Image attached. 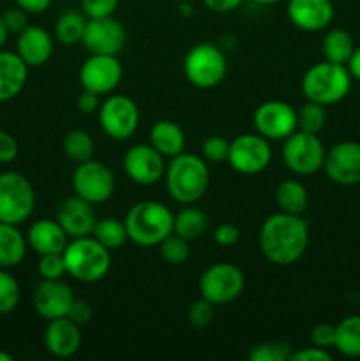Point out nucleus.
I'll return each mask as SVG.
<instances>
[{"label":"nucleus","instance_id":"41","mask_svg":"<svg viewBox=\"0 0 360 361\" xmlns=\"http://www.w3.org/2000/svg\"><path fill=\"white\" fill-rule=\"evenodd\" d=\"M120 0H81V13L87 18L113 16Z\"/></svg>","mask_w":360,"mask_h":361},{"label":"nucleus","instance_id":"10","mask_svg":"<svg viewBox=\"0 0 360 361\" xmlns=\"http://www.w3.org/2000/svg\"><path fill=\"white\" fill-rule=\"evenodd\" d=\"M99 126L102 133L115 141H126L140 126V109L127 95H109L97 109Z\"/></svg>","mask_w":360,"mask_h":361},{"label":"nucleus","instance_id":"9","mask_svg":"<svg viewBox=\"0 0 360 361\" xmlns=\"http://www.w3.org/2000/svg\"><path fill=\"white\" fill-rule=\"evenodd\" d=\"M246 279L242 270L232 263H214L201 274L200 293L201 298L208 300L212 305H228L235 302L244 291Z\"/></svg>","mask_w":360,"mask_h":361},{"label":"nucleus","instance_id":"20","mask_svg":"<svg viewBox=\"0 0 360 361\" xmlns=\"http://www.w3.org/2000/svg\"><path fill=\"white\" fill-rule=\"evenodd\" d=\"M286 14L293 27L304 32H320L334 20V4L332 0H288Z\"/></svg>","mask_w":360,"mask_h":361},{"label":"nucleus","instance_id":"32","mask_svg":"<svg viewBox=\"0 0 360 361\" xmlns=\"http://www.w3.org/2000/svg\"><path fill=\"white\" fill-rule=\"evenodd\" d=\"M87 20L83 13L80 11H66L60 14L55 23V37L56 41L66 46H73L81 42L87 27Z\"/></svg>","mask_w":360,"mask_h":361},{"label":"nucleus","instance_id":"19","mask_svg":"<svg viewBox=\"0 0 360 361\" xmlns=\"http://www.w3.org/2000/svg\"><path fill=\"white\" fill-rule=\"evenodd\" d=\"M94 207L95 204L88 203L76 194L60 203L59 210H56V221L69 238H81V236H90L94 233L95 222H97V214H95Z\"/></svg>","mask_w":360,"mask_h":361},{"label":"nucleus","instance_id":"18","mask_svg":"<svg viewBox=\"0 0 360 361\" xmlns=\"http://www.w3.org/2000/svg\"><path fill=\"white\" fill-rule=\"evenodd\" d=\"M73 302V289L62 279H59V281H44L42 279L35 288L34 295H32L34 310L46 321L67 317Z\"/></svg>","mask_w":360,"mask_h":361},{"label":"nucleus","instance_id":"4","mask_svg":"<svg viewBox=\"0 0 360 361\" xmlns=\"http://www.w3.org/2000/svg\"><path fill=\"white\" fill-rule=\"evenodd\" d=\"M62 256L67 274L85 284L102 281L112 268V252L92 235L71 238Z\"/></svg>","mask_w":360,"mask_h":361},{"label":"nucleus","instance_id":"44","mask_svg":"<svg viewBox=\"0 0 360 361\" xmlns=\"http://www.w3.org/2000/svg\"><path fill=\"white\" fill-rule=\"evenodd\" d=\"M214 242L221 247H232L235 245L240 240V229L236 228L232 222H224V224H219L214 229Z\"/></svg>","mask_w":360,"mask_h":361},{"label":"nucleus","instance_id":"25","mask_svg":"<svg viewBox=\"0 0 360 361\" xmlns=\"http://www.w3.org/2000/svg\"><path fill=\"white\" fill-rule=\"evenodd\" d=\"M148 143L166 159L176 157L186 150V134L179 123L172 120H159L148 134Z\"/></svg>","mask_w":360,"mask_h":361},{"label":"nucleus","instance_id":"54","mask_svg":"<svg viewBox=\"0 0 360 361\" xmlns=\"http://www.w3.org/2000/svg\"><path fill=\"white\" fill-rule=\"evenodd\" d=\"M0 361H13V356L6 351H0Z\"/></svg>","mask_w":360,"mask_h":361},{"label":"nucleus","instance_id":"50","mask_svg":"<svg viewBox=\"0 0 360 361\" xmlns=\"http://www.w3.org/2000/svg\"><path fill=\"white\" fill-rule=\"evenodd\" d=\"M14 4L28 14H41L52 6V0H14Z\"/></svg>","mask_w":360,"mask_h":361},{"label":"nucleus","instance_id":"46","mask_svg":"<svg viewBox=\"0 0 360 361\" xmlns=\"http://www.w3.org/2000/svg\"><path fill=\"white\" fill-rule=\"evenodd\" d=\"M20 154V145L13 134L0 130V164H9Z\"/></svg>","mask_w":360,"mask_h":361},{"label":"nucleus","instance_id":"48","mask_svg":"<svg viewBox=\"0 0 360 361\" xmlns=\"http://www.w3.org/2000/svg\"><path fill=\"white\" fill-rule=\"evenodd\" d=\"M99 106H101V102H99V95L94 94V92L83 90L80 95H78L76 108L80 109L83 115H92V113L97 111Z\"/></svg>","mask_w":360,"mask_h":361},{"label":"nucleus","instance_id":"47","mask_svg":"<svg viewBox=\"0 0 360 361\" xmlns=\"http://www.w3.org/2000/svg\"><path fill=\"white\" fill-rule=\"evenodd\" d=\"M332 355L328 353V349L318 348V345H313V348L299 349V351H293L292 361H330Z\"/></svg>","mask_w":360,"mask_h":361},{"label":"nucleus","instance_id":"13","mask_svg":"<svg viewBox=\"0 0 360 361\" xmlns=\"http://www.w3.org/2000/svg\"><path fill=\"white\" fill-rule=\"evenodd\" d=\"M122 76V63L116 55H90L80 67L81 88L94 92L99 97L112 94L120 85Z\"/></svg>","mask_w":360,"mask_h":361},{"label":"nucleus","instance_id":"7","mask_svg":"<svg viewBox=\"0 0 360 361\" xmlns=\"http://www.w3.org/2000/svg\"><path fill=\"white\" fill-rule=\"evenodd\" d=\"M35 208V190L30 180L18 171L0 173V222L20 226Z\"/></svg>","mask_w":360,"mask_h":361},{"label":"nucleus","instance_id":"22","mask_svg":"<svg viewBox=\"0 0 360 361\" xmlns=\"http://www.w3.org/2000/svg\"><path fill=\"white\" fill-rule=\"evenodd\" d=\"M16 53L28 67L44 66L53 55L52 34L39 25H28L18 34Z\"/></svg>","mask_w":360,"mask_h":361},{"label":"nucleus","instance_id":"38","mask_svg":"<svg viewBox=\"0 0 360 361\" xmlns=\"http://www.w3.org/2000/svg\"><path fill=\"white\" fill-rule=\"evenodd\" d=\"M37 271L44 281H59L67 274L66 263H64L62 254H44L39 256Z\"/></svg>","mask_w":360,"mask_h":361},{"label":"nucleus","instance_id":"29","mask_svg":"<svg viewBox=\"0 0 360 361\" xmlns=\"http://www.w3.org/2000/svg\"><path fill=\"white\" fill-rule=\"evenodd\" d=\"M353 49H355V42H353L352 34L342 28H332L323 35V41H321V51L328 62L346 66Z\"/></svg>","mask_w":360,"mask_h":361},{"label":"nucleus","instance_id":"23","mask_svg":"<svg viewBox=\"0 0 360 361\" xmlns=\"http://www.w3.org/2000/svg\"><path fill=\"white\" fill-rule=\"evenodd\" d=\"M69 236L64 231L59 221L52 219H39L28 228L27 243L37 256L44 254H62L66 249Z\"/></svg>","mask_w":360,"mask_h":361},{"label":"nucleus","instance_id":"40","mask_svg":"<svg viewBox=\"0 0 360 361\" xmlns=\"http://www.w3.org/2000/svg\"><path fill=\"white\" fill-rule=\"evenodd\" d=\"M214 307L208 300H196L187 310V321L193 328H207L214 321Z\"/></svg>","mask_w":360,"mask_h":361},{"label":"nucleus","instance_id":"37","mask_svg":"<svg viewBox=\"0 0 360 361\" xmlns=\"http://www.w3.org/2000/svg\"><path fill=\"white\" fill-rule=\"evenodd\" d=\"M18 303H20V284L6 268H0V316L13 312Z\"/></svg>","mask_w":360,"mask_h":361},{"label":"nucleus","instance_id":"53","mask_svg":"<svg viewBox=\"0 0 360 361\" xmlns=\"http://www.w3.org/2000/svg\"><path fill=\"white\" fill-rule=\"evenodd\" d=\"M254 4H260V6H274V4L282 2V0H253Z\"/></svg>","mask_w":360,"mask_h":361},{"label":"nucleus","instance_id":"52","mask_svg":"<svg viewBox=\"0 0 360 361\" xmlns=\"http://www.w3.org/2000/svg\"><path fill=\"white\" fill-rule=\"evenodd\" d=\"M7 35H9V30H7L6 23H4L2 14H0V49H2V48H4V44H6Z\"/></svg>","mask_w":360,"mask_h":361},{"label":"nucleus","instance_id":"30","mask_svg":"<svg viewBox=\"0 0 360 361\" xmlns=\"http://www.w3.org/2000/svg\"><path fill=\"white\" fill-rule=\"evenodd\" d=\"M334 348L348 358H360V314L344 317L335 324Z\"/></svg>","mask_w":360,"mask_h":361},{"label":"nucleus","instance_id":"11","mask_svg":"<svg viewBox=\"0 0 360 361\" xmlns=\"http://www.w3.org/2000/svg\"><path fill=\"white\" fill-rule=\"evenodd\" d=\"M272 161V148L261 134H240L229 141L228 164L240 175H258L265 171Z\"/></svg>","mask_w":360,"mask_h":361},{"label":"nucleus","instance_id":"14","mask_svg":"<svg viewBox=\"0 0 360 361\" xmlns=\"http://www.w3.org/2000/svg\"><path fill=\"white\" fill-rule=\"evenodd\" d=\"M253 122L268 141H284L296 130V109L284 101H265L254 109Z\"/></svg>","mask_w":360,"mask_h":361},{"label":"nucleus","instance_id":"26","mask_svg":"<svg viewBox=\"0 0 360 361\" xmlns=\"http://www.w3.org/2000/svg\"><path fill=\"white\" fill-rule=\"evenodd\" d=\"M27 249V236L21 235L18 226L0 222V268L18 267L25 259Z\"/></svg>","mask_w":360,"mask_h":361},{"label":"nucleus","instance_id":"43","mask_svg":"<svg viewBox=\"0 0 360 361\" xmlns=\"http://www.w3.org/2000/svg\"><path fill=\"white\" fill-rule=\"evenodd\" d=\"M311 342L313 345H318V348L330 349L334 348L335 344V326L328 323H321L318 326L313 328L311 331Z\"/></svg>","mask_w":360,"mask_h":361},{"label":"nucleus","instance_id":"21","mask_svg":"<svg viewBox=\"0 0 360 361\" xmlns=\"http://www.w3.org/2000/svg\"><path fill=\"white\" fill-rule=\"evenodd\" d=\"M81 326L69 319V317H59V319L48 321L44 330V348L55 358H71L76 355L81 348Z\"/></svg>","mask_w":360,"mask_h":361},{"label":"nucleus","instance_id":"35","mask_svg":"<svg viewBox=\"0 0 360 361\" xmlns=\"http://www.w3.org/2000/svg\"><path fill=\"white\" fill-rule=\"evenodd\" d=\"M159 250H161V257L166 261V263L173 264V267H180V264L187 263L191 256V249H189V242L182 236L172 235L168 238L162 240L159 243Z\"/></svg>","mask_w":360,"mask_h":361},{"label":"nucleus","instance_id":"16","mask_svg":"<svg viewBox=\"0 0 360 361\" xmlns=\"http://www.w3.org/2000/svg\"><path fill=\"white\" fill-rule=\"evenodd\" d=\"M166 157H162L150 143L134 145L124 155V171L131 182L138 185H154L164 178Z\"/></svg>","mask_w":360,"mask_h":361},{"label":"nucleus","instance_id":"33","mask_svg":"<svg viewBox=\"0 0 360 361\" xmlns=\"http://www.w3.org/2000/svg\"><path fill=\"white\" fill-rule=\"evenodd\" d=\"M62 150L71 161L80 164V162L90 161L92 155H94V140L87 130L73 129L64 136Z\"/></svg>","mask_w":360,"mask_h":361},{"label":"nucleus","instance_id":"28","mask_svg":"<svg viewBox=\"0 0 360 361\" xmlns=\"http://www.w3.org/2000/svg\"><path fill=\"white\" fill-rule=\"evenodd\" d=\"M208 229V217L203 210L196 207H191L186 204V208L179 212L173 219V233L182 238H186L187 242H193V240L201 238V236L207 233Z\"/></svg>","mask_w":360,"mask_h":361},{"label":"nucleus","instance_id":"27","mask_svg":"<svg viewBox=\"0 0 360 361\" xmlns=\"http://www.w3.org/2000/svg\"><path fill=\"white\" fill-rule=\"evenodd\" d=\"M275 203H277L279 212L304 215L309 204V192L299 180H284L275 189Z\"/></svg>","mask_w":360,"mask_h":361},{"label":"nucleus","instance_id":"45","mask_svg":"<svg viewBox=\"0 0 360 361\" xmlns=\"http://www.w3.org/2000/svg\"><path fill=\"white\" fill-rule=\"evenodd\" d=\"M92 316H94V309H92L90 303L85 302V300L74 298L73 305H71L69 312H67V317L73 323H76L78 326H85V324L90 323Z\"/></svg>","mask_w":360,"mask_h":361},{"label":"nucleus","instance_id":"24","mask_svg":"<svg viewBox=\"0 0 360 361\" xmlns=\"http://www.w3.org/2000/svg\"><path fill=\"white\" fill-rule=\"evenodd\" d=\"M28 66L16 51L0 49V102H6L21 94L27 85Z\"/></svg>","mask_w":360,"mask_h":361},{"label":"nucleus","instance_id":"51","mask_svg":"<svg viewBox=\"0 0 360 361\" xmlns=\"http://www.w3.org/2000/svg\"><path fill=\"white\" fill-rule=\"evenodd\" d=\"M346 67H348L352 78H355V80L360 81V46L359 48L353 49V53H352V56H349Z\"/></svg>","mask_w":360,"mask_h":361},{"label":"nucleus","instance_id":"8","mask_svg":"<svg viewBox=\"0 0 360 361\" xmlns=\"http://www.w3.org/2000/svg\"><path fill=\"white\" fill-rule=\"evenodd\" d=\"M325 154L327 150L318 134L299 129L289 134L282 143V162L289 171L299 176H309L323 169Z\"/></svg>","mask_w":360,"mask_h":361},{"label":"nucleus","instance_id":"39","mask_svg":"<svg viewBox=\"0 0 360 361\" xmlns=\"http://www.w3.org/2000/svg\"><path fill=\"white\" fill-rule=\"evenodd\" d=\"M228 152H229V141L221 136H210L203 141L201 145V157L207 162H219L228 161Z\"/></svg>","mask_w":360,"mask_h":361},{"label":"nucleus","instance_id":"34","mask_svg":"<svg viewBox=\"0 0 360 361\" xmlns=\"http://www.w3.org/2000/svg\"><path fill=\"white\" fill-rule=\"evenodd\" d=\"M327 123V111L323 104L306 101L296 109V129L304 133L320 134Z\"/></svg>","mask_w":360,"mask_h":361},{"label":"nucleus","instance_id":"1","mask_svg":"<svg viewBox=\"0 0 360 361\" xmlns=\"http://www.w3.org/2000/svg\"><path fill=\"white\" fill-rule=\"evenodd\" d=\"M260 250L272 264L289 267L302 259L309 245V224L302 215L272 214L261 224Z\"/></svg>","mask_w":360,"mask_h":361},{"label":"nucleus","instance_id":"15","mask_svg":"<svg viewBox=\"0 0 360 361\" xmlns=\"http://www.w3.org/2000/svg\"><path fill=\"white\" fill-rule=\"evenodd\" d=\"M126 28L116 18H88L81 42L90 55H119L126 46Z\"/></svg>","mask_w":360,"mask_h":361},{"label":"nucleus","instance_id":"36","mask_svg":"<svg viewBox=\"0 0 360 361\" xmlns=\"http://www.w3.org/2000/svg\"><path fill=\"white\" fill-rule=\"evenodd\" d=\"M293 349L288 342L274 341L263 342V344L254 345L249 353L251 361H288L292 360Z\"/></svg>","mask_w":360,"mask_h":361},{"label":"nucleus","instance_id":"42","mask_svg":"<svg viewBox=\"0 0 360 361\" xmlns=\"http://www.w3.org/2000/svg\"><path fill=\"white\" fill-rule=\"evenodd\" d=\"M27 11H23L21 7H9L6 13L2 14L4 23H6L9 34H20L21 30L28 27V18Z\"/></svg>","mask_w":360,"mask_h":361},{"label":"nucleus","instance_id":"12","mask_svg":"<svg viewBox=\"0 0 360 361\" xmlns=\"http://www.w3.org/2000/svg\"><path fill=\"white\" fill-rule=\"evenodd\" d=\"M74 194L92 204L106 203L115 192L113 171L101 161H85L76 166L73 173Z\"/></svg>","mask_w":360,"mask_h":361},{"label":"nucleus","instance_id":"17","mask_svg":"<svg viewBox=\"0 0 360 361\" xmlns=\"http://www.w3.org/2000/svg\"><path fill=\"white\" fill-rule=\"evenodd\" d=\"M323 169L328 178L339 185L360 183V143L341 141L325 154Z\"/></svg>","mask_w":360,"mask_h":361},{"label":"nucleus","instance_id":"6","mask_svg":"<svg viewBox=\"0 0 360 361\" xmlns=\"http://www.w3.org/2000/svg\"><path fill=\"white\" fill-rule=\"evenodd\" d=\"M228 73L224 51L212 42H200L184 59V76L196 88H214L222 83Z\"/></svg>","mask_w":360,"mask_h":361},{"label":"nucleus","instance_id":"49","mask_svg":"<svg viewBox=\"0 0 360 361\" xmlns=\"http://www.w3.org/2000/svg\"><path fill=\"white\" fill-rule=\"evenodd\" d=\"M203 6L207 7L208 11L212 13H217V14H228L232 11L239 9L242 6L244 0H201Z\"/></svg>","mask_w":360,"mask_h":361},{"label":"nucleus","instance_id":"5","mask_svg":"<svg viewBox=\"0 0 360 361\" xmlns=\"http://www.w3.org/2000/svg\"><path fill=\"white\" fill-rule=\"evenodd\" d=\"M302 94L307 101L323 106L341 102L352 88V74L342 63L323 60L311 66L302 76Z\"/></svg>","mask_w":360,"mask_h":361},{"label":"nucleus","instance_id":"2","mask_svg":"<svg viewBox=\"0 0 360 361\" xmlns=\"http://www.w3.org/2000/svg\"><path fill=\"white\" fill-rule=\"evenodd\" d=\"M166 189L180 204H194L203 197L210 183L207 161L194 154H179L169 159L164 171Z\"/></svg>","mask_w":360,"mask_h":361},{"label":"nucleus","instance_id":"3","mask_svg":"<svg viewBox=\"0 0 360 361\" xmlns=\"http://www.w3.org/2000/svg\"><path fill=\"white\" fill-rule=\"evenodd\" d=\"M173 219L168 207L161 201H140L127 212L124 224L127 236L140 247H155L173 233Z\"/></svg>","mask_w":360,"mask_h":361},{"label":"nucleus","instance_id":"31","mask_svg":"<svg viewBox=\"0 0 360 361\" xmlns=\"http://www.w3.org/2000/svg\"><path fill=\"white\" fill-rule=\"evenodd\" d=\"M92 236H94L102 247H106L109 252H112V250L122 249L127 243V240H129L126 224L116 217L97 219Z\"/></svg>","mask_w":360,"mask_h":361}]
</instances>
